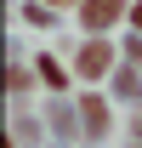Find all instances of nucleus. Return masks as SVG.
<instances>
[{
  "mask_svg": "<svg viewBox=\"0 0 142 148\" xmlns=\"http://www.w3.org/2000/svg\"><path fill=\"white\" fill-rule=\"evenodd\" d=\"M108 63H114V51H108L102 40H85V51H80V74H85V80H97Z\"/></svg>",
  "mask_w": 142,
  "mask_h": 148,
  "instance_id": "f257e3e1",
  "label": "nucleus"
},
{
  "mask_svg": "<svg viewBox=\"0 0 142 148\" xmlns=\"http://www.w3.org/2000/svg\"><path fill=\"white\" fill-rule=\"evenodd\" d=\"M125 12V0H85V29H108Z\"/></svg>",
  "mask_w": 142,
  "mask_h": 148,
  "instance_id": "f03ea898",
  "label": "nucleus"
},
{
  "mask_svg": "<svg viewBox=\"0 0 142 148\" xmlns=\"http://www.w3.org/2000/svg\"><path fill=\"white\" fill-rule=\"evenodd\" d=\"M80 120H85V125H91V137H97V131L108 125V103H102V97H85V108H80Z\"/></svg>",
  "mask_w": 142,
  "mask_h": 148,
  "instance_id": "7ed1b4c3",
  "label": "nucleus"
},
{
  "mask_svg": "<svg viewBox=\"0 0 142 148\" xmlns=\"http://www.w3.org/2000/svg\"><path fill=\"white\" fill-rule=\"evenodd\" d=\"M40 80H46V86H63L68 74H63V69H57V63H51V57H46V63H40Z\"/></svg>",
  "mask_w": 142,
  "mask_h": 148,
  "instance_id": "20e7f679",
  "label": "nucleus"
},
{
  "mask_svg": "<svg viewBox=\"0 0 142 148\" xmlns=\"http://www.w3.org/2000/svg\"><path fill=\"white\" fill-rule=\"evenodd\" d=\"M131 17H137V29H142V6H137V12H131Z\"/></svg>",
  "mask_w": 142,
  "mask_h": 148,
  "instance_id": "39448f33",
  "label": "nucleus"
},
{
  "mask_svg": "<svg viewBox=\"0 0 142 148\" xmlns=\"http://www.w3.org/2000/svg\"><path fill=\"white\" fill-rule=\"evenodd\" d=\"M51 6H57V0H51Z\"/></svg>",
  "mask_w": 142,
  "mask_h": 148,
  "instance_id": "423d86ee",
  "label": "nucleus"
}]
</instances>
